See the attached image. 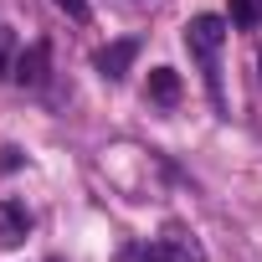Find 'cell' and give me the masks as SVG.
Listing matches in <instances>:
<instances>
[{"label":"cell","mask_w":262,"mask_h":262,"mask_svg":"<svg viewBox=\"0 0 262 262\" xmlns=\"http://www.w3.org/2000/svg\"><path fill=\"white\" fill-rule=\"evenodd\" d=\"M185 47H190V57L201 62L206 88H211V98H216V108H221V47H226V21H221V16H190Z\"/></svg>","instance_id":"obj_1"},{"label":"cell","mask_w":262,"mask_h":262,"mask_svg":"<svg viewBox=\"0 0 262 262\" xmlns=\"http://www.w3.org/2000/svg\"><path fill=\"white\" fill-rule=\"evenodd\" d=\"M139 262H206V252H201V242H195V236L170 231V236H160L155 247H144V252H139Z\"/></svg>","instance_id":"obj_2"},{"label":"cell","mask_w":262,"mask_h":262,"mask_svg":"<svg viewBox=\"0 0 262 262\" xmlns=\"http://www.w3.org/2000/svg\"><path fill=\"white\" fill-rule=\"evenodd\" d=\"M47 67H52V47H47V41H31V47L16 57L11 82H16V88H47Z\"/></svg>","instance_id":"obj_3"},{"label":"cell","mask_w":262,"mask_h":262,"mask_svg":"<svg viewBox=\"0 0 262 262\" xmlns=\"http://www.w3.org/2000/svg\"><path fill=\"white\" fill-rule=\"evenodd\" d=\"M139 57V41H113V47H103L98 57H93V67L108 77V82H118L123 72H128V62Z\"/></svg>","instance_id":"obj_4"},{"label":"cell","mask_w":262,"mask_h":262,"mask_svg":"<svg viewBox=\"0 0 262 262\" xmlns=\"http://www.w3.org/2000/svg\"><path fill=\"white\" fill-rule=\"evenodd\" d=\"M26 231H31V216H26L16 201H0V252L21 247V242H26Z\"/></svg>","instance_id":"obj_5"},{"label":"cell","mask_w":262,"mask_h":262,"mask_svg":"<svg viewBox=\"0 0 262 262\" xmlns=\"http://www.w3.org/2000/svg\"><path fill=\"white\" fill-rule=\"evenodd\" d=\"M144 98H149V103H160V108H175V103H180V77H175V67H155V72H149Z\"/></svg>","instance_id":"obj_6"},{"label":"cell","mask_w":262,"mask_h":262,"mask_svg":"<svg viewBox=\"0 0 262 262\" xmlns=\"http://www.w3.org/2000/svg\"><path fill=\"white\" fill-rule=\"evenodd\" d=\"M231 21H236L242 31H252V26L262 21V6H257V0H231Z\"/></svg>","instance_id":"obj_7"},{"label":"cell","mask_w":262,"mask_h":262,"mask_svg":"<svg viewBox=\"0 0 262 262\" xmlns=\"http://www.w3.org/2000/svg\"><path fill=\"white\" fill-rule=\"evenodd\" d=\"M57 6H62V11L72 16V21H93V16H88V6H82V0H57Z\"/></svg>","instance_id":"obj_8"},{"label":"cell","mask_w":262,"mask_h":262,"mask_svg":"<svg viewBox=\"0 0 262 262\" xmlns=\"http://www.w3.org/2000/svg\"><path fill=\"white\" fill-rule=\"evenodd\" d=\"M6 57H11V31L0 26V62H6Z\"/></svg>","instance_id":"obj_9"},{"label":"cell","mask_w":262,"mask_h":262,"mask_svg":"<svg viewBox=\"0 0 262 262\" xmlns=\"http://www.w3.org/2000/svg\"><path fill=\"white\" fill-rule=\"evenodd\" d=\"M257 62H262V47H257Z\"/></svg>","instance_id":"obj_10"}]
</instances>
